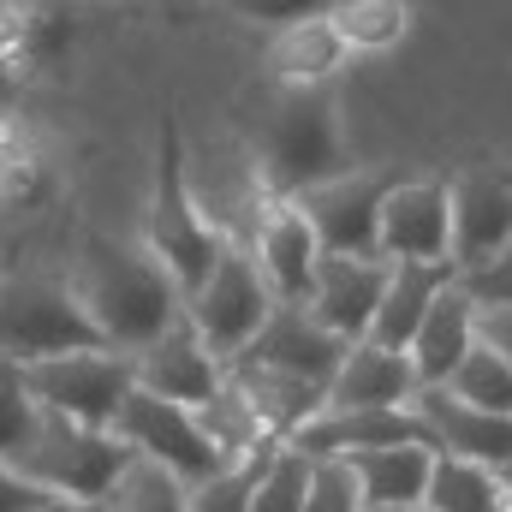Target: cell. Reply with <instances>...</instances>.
<instances>
[{
    "label": "cell",
    "mask_w": 512,
    "mask_h": 512,
    "mask_svg": "<svg viewBox=\"0 0 512 512\" xmlns=\"http://www.w3.org/2000/svg\"><path fill=\"white\" fill-rule=\"evenodd\" d=\"M239 137L251 143L256 167L274 197H304L310 185L334 179L352 167L346 131H340V102L328 84H256L239 102Z\"/></svg>",
    "instance_id": "cell-1"
},
{
    "label": "cell",
    "mask_w": 512,
    "mask_h": 512,
    "mask_svg": "<svg viewBox=\"0 0 512 512\" xmlns=\"http://www.w3.org/2000/svg\"><path fill=\"white\" fill-rule=\"evenodd\" d=\"M72 292L90 310L96 334L120 352H143L155 334H167L185 316V292L149 256V245H126V239H108V233L84 239L78 268H72Z\"/></svg>",
    "instance_id": "cell-2"
},
{
    "label": "cell",
    "mask_w": 512,
    "mask_h": 512,
    "mask_svg": "<svg viewBox=\"0 0 512 512\" xmlns=\"http://www.w3.org/2000/svg\"><path fill=\"white\" fill-rule=\"evenodd\" d=\"M143 245L149 256L173 274V286L191 298L215 262H221V233L197 215L191 203V185H185V137H179V120L161 126V155H155V197H149V215H143Z\"/></svg>",
    "instance_id": "cell-3"
},
{
    "label": "cell",
    "mask_w": 512,
    "mask_h": 512,
    "mask_svg": "<svg viewBox=\"0 0 512 512\" xmlns=\"http://www.w3.org/2000/svg\"><path fill=\"white\" fill-rule=\"evenodd\" d=\"M84 346H108V340L96 334V322L78 304L72 280H54V274H0V364L30 370L42 358L84 352Z\"/></svg>",
    "instance_id": "cell-4"
},
{
    "label": "cell",
    "mask_w": 512,
    "mask_h": 512,
    "mask_svg": "<svg viewBox=\"0 0 512 512\" xmlns=\"http://www.w3.org/2000/svg\"><path fill=\"white\" fill-rule=\"evenodd\" d=\"M12 465H18L36 489H48V495L108 501V489L120 483V471L131 465V447L114 429H90V423H72V417L36 405L30 441L18 447Z\"/></svg>",
    "instance_id": "cell-5"
},
{
    "label": "cell",
    "mask_w": 512,
    "mask_h": 512,
    "mask_svg": "<svg viewBox=\"0 0 512 512\" xmlns=\"http://www.w3.org/2000/svg\"><path fill=\"white\" fill-rule=\"evenodd\" d=\"M185 185H191L197 215L221 233V245H239V251H251L256 227L280 203L239 131H209L197 149H185Z\"/></svg>",
    "instance_id": "cell-6"
},
{
    "label": "cell",
    "mask_w": 512,
    "mask_h": 512,
    "mask_svg": "<svg viewBox=\"0 0 512 512\" xmlns=\"http://www.w3.org/2000/svg\"><path fill=\"white\" fill-rule=\"evenodd\" d=\"M24 387L42 411H60L72 423L90 429H114L126 393L137 387V364L120 346H84V352H60L24 370Z\"/></svg>",
    "instance_id": "cell-7"
},
{
    "label": "cell",
    "mask_w": 512,
    "mask_h": 512,
    "mask_svg": "<svg viewBox=\"0 0 512 512\" xmlns=\"http://www.w3.org/2000/svg\"><path fill=\"white\" fill-rule=\"evenodd\" d=\"M114 435L126 441L137 459L167 465L185 489L203 483V477H215L221 465H233V459L209 441V429L197 423V405L161 399V393H149V387H131L126 393V405H120V417H114Z\"/></svg>",
    "instance_id": "cell-8"
},
{
    "label": "cell",
    "mask_w": 512,
    "mask_h": 512,
    "mask_svg": "<svg viewBox=\"0 0 512 512\" xmlns=\"http://www.w3.org/2000/svg\"><path fill=\"white\" fill-rule=\"evenodd\" d=\"M274 304H280V298H274V286L262 280L256 256L239 251V245H227L221 262H215V274L185 298V316H191V328L209 340V352L227 364V358H239L256 334H262V322L274 316Z\"/></svg>",
    "instance_id": "cell-9"
},
{
    "label": "cell",
    "mask_w": 512,
    "mask_h": 512,
    "mask_svg": "<svg viewBox=\"0 0 512 512\" xmlns=\"http://www.w3.org/2000/svg\"><path fill=\"white\" fill-rule=\"evenodd\" d=\"M393 185H399L393 167H346V173L310 185V191L292 197V203L310 215L322 251H334V256H382V203H387Z\"/></svg>",
    "instance_id": "cell-10"
},
{
    "label": "cell",
    "mask_w": 512,
    "mask_h": 512,
    "mask_svg": "<svg viewBox=\"0 0 512 512\" xmlns=\"http://www.w3.org/2000/svg\"><path fill=\"white\" fill-rule=\"evenodd\" d=\"M352 340H340L334 328H322L304 304H274V316L262 322L251 346L227 364H251V370H268V376H286V382H304L316 393H328L340 358H346Z\"/></svg>",
    "instance_id": "cell-11"
},
{
    "label": "cell",
    "mask_w": 512,
    "mask_h": 512,
    "mask_svg": "<svg viewBox=\"0 0 512 512\" xmlns=\"http://www.w3.org/2000/svg\"><path fill=\"white\" fill-rule=\"evenodd\" d=\"M447 215H453V268L459 274L483 268L512 245V179L495 167L447 179Z\"/></svg>",
    "instance_id": "cell-12"
},
{
    "label": "cell",
    "mask_w": 512,
    "mask_h": 512,
    "mask_svg": "<svg viewBox=\"0 0 512 512\" xmlns=\"http://www.w3.org/2000/svg\"><path fill=\"white\" fill-rule=\"evenodd\" d=\"M387 274L393 262L387 256H334L322 251L316 274H310V292H304V310L334 328L340 340H364L376 310H382V292H387Z\"/></svg>",
    "instance_id": "cell-13"
},
{
    "label": "cell",
    "mask_w": 512,
    "mask_h": 512,
    "mask_svg": "<svg viewBox=\"0 0 512 512\" xmlns=\"http://www.w3.org/2000/svg\"><path fill=\"white\" fill-rule=\"evenodd\" d=\"M399 441H423L429 447V429L411 405H322L298 435L292 447L310 453V459H352V453H370V447H399Z\"/></svg>",
    "instance_id": "cell-14"
},
{
    "label": "cell",
    "mask_w": 512,
    "mask_h": 512,
    "mask_svg": "<svg viewBox=\"0 0 512 512\" xmlns=\"http://www.w3.org/2000/svg\"><path fill=\"white\" fill-rule=\"evenodd\" d=\"M131 364H137V387L179 399V405H203L227 387V364L209 352V340L191 328V316H179L167 334H155L143 352H131Z\"/></svg>",
    "instance_id": "cell-15"
},
{
    "label": "cell",
    "mask_w": 512,
    "mask_h": 512,
    "mask_svg": "<svg viewBox=\"0 0 512 512\" xmlns=\"http://www.w3.org/2000/svg\"><path fill=\"white\" fill-rule=\"evenodd\" d=\"M387 262H453V215L441 179H399L382 203Z\"/></svg>",
    "instance_id": "cell-16"
},
{
    "label": "cell",
    "mask_w": 512,
    "mask_h": 512,
    "mask_svg": "<svg viewBox=\"0 0 512 512\" xmlns=\"http://www.w3.org/2000/svg\"><path fill=\"white\" fill-rule=\"evenodd\" d=\"M411 411L423 417L435 453L477 459V465H489V471H501L512 459V417H501V411H477V405H465V399L447 393V387H417Z\"/></svg>",
    "instance_id": "cell-17"
},
{
    "label": "cell",
    "mask_w": 512,
    "mask_h": 512,
    "mask_svg": "<svg viewBox=\"0 0 512 512\" xmlns=\"http://www.w3.org/2000/svg\"><path fill=\"white\" fill-rule=\"evenodd\" d=\"M251 256H256V268H262V280L274 286L280 304H304L310 274H316V262H322V239H316L310 215H304L292 197H280V203L268 209V221L256 227Z\"/></svg>",
    "instance_id": "cell-18"
},
{
    "label": "cell",
    "mask_w": 512,
    "mask_h": 512,
    "mask_svg": "<svg viewBox=\"0 0 512 512\" xmlns=\"http://www.w3.org/2000/svg\"><path fill=\"white\" fill-rule=\"evenodd\" d=\"M417 364L411 352H393L376 340H352L334 382H328V405L352 411V405H411L417 399Z\"/></svg>",
    "instance_id": "cell-19"
},
{
    "label": "cell",
    "mask_w": 512,
    "mask_h": 512,
    "mask_svg": "<svg viewBox=\"0 0 512 512\" xmlns=\"http://www.w3.org/2000/svg\"><path fill=\"white\" fill-rule=\"evenodd\" d=\"M477 346V298L453 280L435 304H429V316H423V328L411 334V364H417V382L423 387H441L453 370H459V358Z\"/></svg>",
    "instance_id": "cell-20"
},
{
    "label": "cell",
    "mask_w": 512,
    "mask_h": 512,
    "mask_svg": "<svg viewBox=\"0 0 512 512\" xmlns=\"http://www.w3.org/2000/svg\"><path fill=\"white\" fill-rule=\"evenodd\" d=\"M453 280H459V268H453V262H393L387 292H382V310H376V322H370V334H364V340L405 352V346H411V334L423 328L429 304H435Z\"/></svg>",
    "instance_id": "cell-21"
},
{
    "label": "cell",
    "mask_w": 512,
    "mask_h": 512,
    "mask_svg": "<svg viewBox=\"0 0 512 512\" xmlns=\"http://www.w3.org/2000/svg\"><path fill=\"white\" fill-rule=\"evenodd\" d=\"M364 495V507H423V489H429V471H435V447L423 441H399V447H370V453H352L340 459Z\"/></svg>",
    "instance_id": "cell-22"
},
{
    "label": "cell",
    "mask_w": 512,
    "mask_h": 512,
    "mask_svg": "<svg viewBox=\"0 0 512 512\" xmlns=\"http://www.w3.org/2000/svg\"><path fill=\"white\" fill-rule=\"evenodd\" d=\"M346 42H340V30H334V18H298V24H286V30H274V42H268V84H298V90H310V84H334V72L346 66Z\"/></svg>",
    "instance_id": "cell-23"
},
{
    "label": "cell",
    "mask_w": 512,
    "mask_h": 512,
    "mask_svg": "<svg viewBox=\"0 0 512 512\" xmlns=\"http://www.w3.org/2000/svg\"><path fill=\"white\" fill-rule=\"evenodd\" d=\"M423 507L429 512H507L501 495V477L477 459H453V453H435V471H429V489H423Z\"/></svg>",
    "instance_id": "cell-24"
},
{
    "label": "cell",
    "mask_w": 512,
    "mask_h": 512,
    "mask_svg": "<svg viewBox=\"0 0 512 512\" xmlns=\"http://www.w3.org/2000/svg\"><path fill=\"white\" fill-rule=\"evenodd\" d=\"M197 423L209 429V441H215L227 459H251V453L280 447V435H268V423L256 417V405L233 382L221 387L215 399H203V405H197Z\"/></svg>",
    "instance_id": "cell-25"
},
{
    "label": "cell",
    "mask_w": 512,
    "mask_h": 512,
    "mask_svg": "<svg viewBox=\"0 0 512 512\" xmlns=\"http://www.w3.org/2000/svg\"><path fill=\"white\" fill-rule=\"evenodd\" d=\"M334 30L352 54H376V48H393L405 30H411V6L405 0H334Z\"/></svg>",
    "instance_id": "cell-26"
},
{
    "label": "cell",
    "mask_w": 512,
    "mask_h": 512,
    "mask_svg": "<svg viewBox=\"0 0 512 512\" xmlns=\"http://www.w3.org/2000/svg\"><path fill=\"white\" fill-rule=\"evenodd\" d=\"M441 387L459 393V399L477 405V411H501V417H512V364L495 352V346H483V340L459 358V370H453Z\"/></svg>",
    "instance_id": "cell-27"
},
{
    "label": "cell",
    "mask_w": 512,
    "mask_h": 512,
    "mask_svg": "<svg viewBox=\"0 0 512 512\" xmlns=\"http://www.w3.org/2000/svg\"><path fill=\"white\" fill-rule=\"evenodd\" d=\"M102 507L108 512H185V483H179L167 465L131 453V465L120 471V483L108 489Z\"/></svg>",
    "instance_id": "cell-28"
},
{
    "label": "cell",
    "mask_w": 512,
    "mask_h": 512,
    "mask_svg": "<svg viewBox=\"0 0 512 512\" xmlns=\"http://www.w3.org/2000/svg\"><path fill=\"white\" fill-rule=\"evenodd\" d=\"M274 453H280V447L251 453V459H233V465H221L215 477L191 483V489H185V512H251V495H256V483H262V471H268Z\"/></svg>",
    "instance_id": "cell-29"
},
{
    "label": "cell",
    "mask_w": 512,
    "mask_h": 512,
    "mask_svg": "<svg viewBox=\"0 0 512 512\" xmlns=\"http://www.w3.org/2000/svg\"><path fill=\"white\" fill-rule=\"evenodd\" d=\"M310 471H316V459L298 453L292 441H280V453L268 459V471H262V483H256V495H251V512H304Z\"/></svg>",
    "instance_id": "cell-30"
},
{
    "label": "cell",
    "mask_w": 512,
    "mask_h": 512,
    "mask_svg": "<svg viewBox=\"0 0 512 512\" xmlns=\"http://www.w3.org/2000/svg\"><path fill=\"white\" fill-rule=\"evenodd\" d=\"M30 423H36V399L24 387V370L0 364V459H18V447L30 441Z\"/></svg>",
    "instance_id": "cell-31"
},
{
    "label": "cell",
    "mask_w": 512,
    "mask_h": 512,
    "mask_svg": "<svg viewBox=\"0 0 512 512\" xmlns=\"http://www.w3.org/2000/svg\"><path fill=\"white\" fill-rule=\"evenodd\" d=\"M304 512H370V507H364V495H358V483H352V471L340 459H316Z\"/></svg>",
    "instance_id": "cell-32"
},
{
    "label": "cell",
    "mask_w": 512,
    "mask_h": 512,
    "mask_svg": "<svg viewBox=\"0 0 512 512\" xmlns=\"http://www.w3.org/2000/svg\"><path fill=\"white\" fill-rule=\"evenodd\" d=\"M215 6L233 12V18L268 24V30H286V24H298V18H328V12H334V0H215Z\"/></svg>",
    "instance_id": "cell-33"
},
{
    "label": "cell",
    "mask_w": 512,
    "mask_h": 512,
    "mask_svg": "<svg viewBox=\"0 0 512 512\" xmlns=\"http://www.w3.org/2000/svg\"><path fill=\"white\" fill-rule=\"evenodd\" d=\"M459 286H465L477 304H512V245H507L501 256H489L483 268L459 274Z\"/></svg>",
    "instance_id": "cell-34"
},
{
    "label": "cell",
    "mask_w": 512,
    "mask_h": 512,
    "mask_svg": "<svg viewBox=\"0 0 512 512\" xmlns=\"http://www.w3.org/2000/svg\"><path fill=\"white\" fill-rule=\"evenodd\" d=\"M48 501V489H36L12 459H0V512H36Z\"/></svg>",
    "instance_id": "cell-35"
},
{
    "label": "cell",
    "mask_w": 512,
    "mask_h": 512,
    "mask_svg": "<svg viewBox=\"0 0 512 512\" xmlns=\"http://www.w3.org/2000/svg\"><path fill=\"white\" fill-rule=\"evenodd\" d=\"M477 340L512 364V304H477Z\"/></svg>",
    "instance_id": "cell-36"
},
{
    "label": "cell",
    "mask_w": 512,
    "mask_h": 512,
    "mask_svg": "<svg viewBox=\"0 0 512 512\" xmlns=\"http://www.w3.org/2000/svg\"><path fill=\"white\" fill-rule=\"evenodd\" d=\"M36 512H108L102 501H72V495H48Z\"/></svg>",
    "instance_id": "cell-37"
},
{
    "label": "cell",
    "mask_w": 512,
    "mask_h": 512,
    "mask_svg": "<svg viewBox=\"0 0 512 512\" xmlns=\"http://www.w3.org/2000/svg\"><path fill=\"white\" fill-rule=\"evenodd\" d=\"M12 96H18V66L0 54V108H12Z\"/></svg>",
    "instance_id": "cell-38"
},
{
    "label": "cell",
    "mask_w": 512,
    "mask_h": 512,
    "mask_svg": "<svg viewBox=\"0 0 512 512\" xmlns=\"http://www.w3.org/2000/svg\"><path fill=\"white\" fill-rule=\"evenodd\" d=\"M495 477H501V495H507V512H512V459L501 465V471H495Z\"/></svg>",
    "instance_id": "cell-39"
},
{
    "label": "cell",
    "mask_w": 512,
    "mask_h": 512,
    "mask_svg": "<svg viewBox=\"0 0 512 512\" xmlns=\"http://www.w3.org/2000/svg\"><path fill=\"white\" fill-rule=\"evenodd\" d=\"M370 512H429V507H370Z\"/></svg>",
    "instance_id": "cell-40"
}]
</instances>
